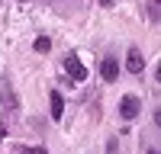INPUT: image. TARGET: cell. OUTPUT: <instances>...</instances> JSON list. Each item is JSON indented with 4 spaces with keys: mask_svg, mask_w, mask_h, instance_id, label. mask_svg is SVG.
Returning a JSON list of instances; mask_svg holds the SVG:
<instances>
[{
    "mask_svg": "<svg viewBox=\"0 0 161 154\" xmlns=\"http://www.w3.org/2000/svg\"><path fill=\"white\" fill-rule=\"evenodd\" d=\"M126 71L129 74H142L145 71V55H142L139 48H129L126 51Z\"/></svg>",
    "mask_w": 161,
    "mask_h": 154,
    "instance_id": "obj_2",
    "label": "cell"
},
{
    "mask_svg": "<svg viewBox=\"0 0 161 154\" xmlns=\"http://www.w3.org/2000/svg\"><path fill=\"white\" fill-rule=\"evenodd\" d=\"M139 109H142V103H139V96H123L119 100V116H123V119H136L139 116Z\"/></svg>",
    "mask_w": 161,
    "mask_h": 154,
    "instance_id": "obj_1",
    "label": "cell"
},
{
    "mask_svg": "<svg viewBox=\"0 0 161 154\" xmlns=\"http://www.w3.org/2000/svg\"><path fill=\"white\" fill-rule=\"evenodd\" d=\"M100 77H103V80H116V77H119V64H116V58H103V64H100Z\"/></svg>",
    "mask_w": 161,
    "mask_h": 154,
    "instance_id": "obj_4",
    "label": "cell"
},
{
    "mask_svg": "<svg viewBox=\"0 0 161 154\" xmlns=\"http://www.w3.org/2000/svg\"><path fill=\"white\" fill-rule=\"evenodd\" d=\"M64 71H68V74H71V80H77V84L87 77V68H84V64H80L74 55H68V58H64Z\"/></svg>",
    "mask_w": 161,
    "mask_h": 154,
    "instance_id": "obj_3",
    "label": "cell"
},
{
    "mask_svg": "<svg viewBox=\"0 0 161 154\" xmlns=\"http://www.w3.org/2000/svg\"><path fill=\"white\" fill-rule=\"evenodd\" d=\"M48 100H52V119L58 122L61 116H64V96L58 93V90H52V96H48Z\"/></svg>",
    "mask_w": 161,
    "mask_h": 154,
    "instance_id": "obj_5",
    "label": "cell"
},
{
    "mask_svg": "<svg viewBox=\"0 0 161 154\" xmlns=\"http://www.w3.org/2000/svg\"><path fill=\"white\" fill-rule=\"evenodd\" d=\"M145 154H158V148H152V151H145Z\"/></svg>",
    "mask_w": 161,
    "mask_h": 154,
    "instance_id": "obj_8",
    "label": "cell"
},
{
    "mask_svg": "<svg viewBox=\"0 0 161 154\" xmlns=\"http://www.w3.org/2000/svg\"><path fill=\"white\" fill-rule=\"evenodd\" d=\"M32 48H36V51H48V48H52V42H48L45 35H39L36 42H32Z\"/></svg>",
    "mask_w": 161,
    "mask_h": 154,
    "instance_id": "obj_6",
    "label": "cell"
},
{
    "mask_svg": "<svg viewBox=\"0 0 161 154\" xmlns=\"http://www.w3.org/2000/svg\"><path fill=\"white\" fill-rule=\"evenodd\" d=\"M23 154H45L42 148H23Z\"/></svg>",
    "mask_w": 161,
    "mask_h": 154,
    "instance_id": "obj_7",
    "label": "cell"
}]
</instances>
